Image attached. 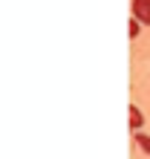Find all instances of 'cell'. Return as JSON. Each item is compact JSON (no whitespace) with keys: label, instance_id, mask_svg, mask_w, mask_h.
<instances>
[{"label":"cell","instance_id":"obj_1","mask_svg":"<svg viewBox=\"0 0 150 159\" xmlns=\"http://www.w3.org/2000/svg\"><path fill=\"white\" fill-rule=\"evenodd\" d=\"M133 17H139L144 26H150V0H133Z\"/></svg>","mask_w":150,"mask_h":159},{"label":"cell","instance_id":"obj_2","mask_svg":"<svg viewBox=\"0 0 150 159\" xmlns=\"http://www.w3.org/2000/svg\"><path fill=\"white\" fill-rule=\"evenodd\" d=\"M144 127V113H142V107H136V104H130V130H142Z\"/></svg>","mask_w":150,"mask_h":159},{"label":"cell","instance_id":"obj_3","mask_svg":"<svg viewBox=\"0 0 150 159\" xmlns=\"http://www.w3.org/2000/svg\"><path fill=\"white\" fill-rule=\"evenodd\" d=\"M133 139H136V145L142 148L144 153H150V136H144L142 130H136V133H133Z\"/></svg>","mask_w":150,"mask_h":159},{"label":"cell","instance_id":"obj_4","mask_svg":"<svg viewBox=\"0 0 150 159\" xmlns=\"http://www.w3.org/2000/svg\"><path fill=\"white\" fill-rule=\"evenodd\" d=\"M142 20H139V17H130V38H139V32H142Z\"/></svg>","mask_w":150,"mask_h":159}]
</instances>
